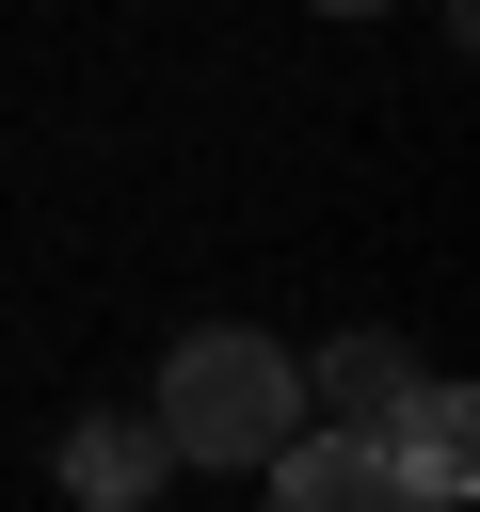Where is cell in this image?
<instances>
[{
	"instance_id": "obj_4",
	"label": "cell",
	"mask_w": 480,
	"mask_h": 512,
	"mask_svg": "<svg viewBox=\"0 0 480 512\" xmlns=\"http://www.w3.org/2000/svg\"><path fill=\"white\" fill-rule=\"evenodd\" d=\"M160 480H176L160 416H80V432H64V496H80V512H144Z\"/></svg>"
},
{
	"instance_id": "obj_5",
	"label": "cell",
	"mask_w": 480,
	"mask_h": 512,
	"mask_svg": "<svg viewBox=\"0 0 480 512\" xmlns=\"http://www.w3.org/2000/svg\"><path fill=\"white\" fill-rule=\"evenodd\" d=\"M304 400H336V432H368V448H384V416L416 400V352H400V336H336V352L304 368Z\"/></svg>"
},
{
	"instance_id": "obj_6",
	"label": "cell",
	"mask_w": 480,
	"mask_h": 512,
	"mask_svg": "<svg viewBox=\"0 0 480 512\" xmlns=\"http://www.w3.org/2000/svg\"><path fill=\"white\" fill-rule=\"evenodd\" d=\"M304 16H384V0H304Z\"/></svg>"
},
{
	"instance_id": "obj_1",
	"label": "cell",
	"mask_w": 480,
	"mask_h": 512,
	"mask_svg": "<svg viewBox=\"0 0 480 512\" xmlns=\"http://www.w3.org/2000/svg\"><path fill=\"white\" fill-rule=\"evenodd\" d=\"M144 416H160L176 464H240V480H256V464L304 432V352L256 336V320H208V336L160 352V400H144Z\"/></svg>"
},
{
	"instance_id": "obj_3",
	"label": "cell",
	"mask_w": 480,
	"mask_h": 512,
	"mask_svg": "<svg viewBox=\"0 0 480 512\" xmlns=\"http://www.w3.org/2000/svg\"><path fill=\"white\" fill-rule=\"evenodd\" d=\"M384 464H400V496H416V512H448V496H464V464H480L464 384H432V368H416V400L384 416Z\"/></svg>"
},
{
	"instance_id": "obj_2",
	"label": "cell",
	"mask_w": 480,
	"mask_h": 512,
	"mask_svg": "<svg viewBox=\"0 0 480 512\" xmlns=\"http://www.w3.org/2000/svg\"><path fill=\"white\" fill-rule=\"evenodd\" d=\"M256 480H272V512H416V496H400V464H384L368 432H288Z\"/></svg>"
}]
</instances>
